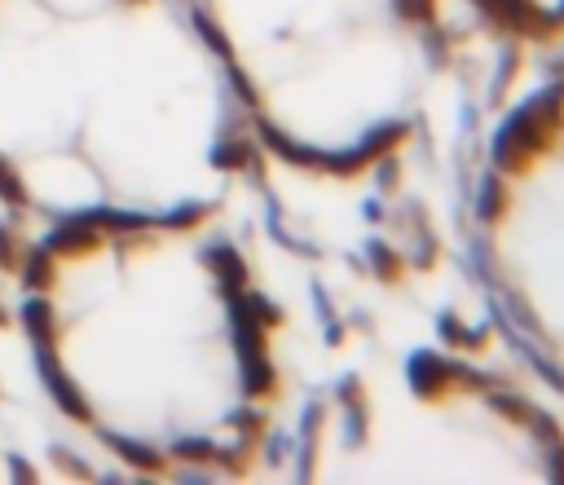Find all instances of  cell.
Masks as SVG:
<instances>
[{
    "instance_id": "8992f818",
    "label": "cell",
    "mask_w": 564,
    "mask_h": 485,
    "mask_svg": "<svg viewBox=\"0 0 564 485\" xmlns=\"http://www.w3.org/2000/svg\"><path fill=\"white\" fill-rule=\"evenodd\" d=\"M507 18L529 31H564V0H498Z\"/></svg>"
},
{
    "instance_id": "5b68a950",
    "label": "cell",
    "mask_w": 564,
    "mask_h": 485,
    "mask_svg": "<svg viewBox=\"0 0 564 485\" xmlns=\"http://www.w3.org/2000/svg\"><path fill=\"white\" fill-rule=\"evenodd\" d=\"M480 251L502 317L564 392V79L542 88L494 146Z\"/></svg>"
},
{
    "instance_id": "3957f363",
    "label": "cell",
    "mask_w": 564,
    "mask_h": 485,
    "mask_svg": "<svg viewBox=\"0 0 564 485\" xmlns=\"http://www.w3.org/2000/svg\"><path fill=\"white\" fill-rule=\"evenodd\" d=\"M256 137L304 168L352 172L427 110L445 62V0H185Z\"/></svg>"
},
{
    "instance_id": "6da1fadb",
    "label": "cell",
    "mask_w": 564,
    "mask_h": 485,
    "mask_svg": "<svg viewBox=\"0 0 564 485\" xmlns=\"http://www.w3.org/2000/svg\"><path fill=\"white\" fill-rule=\"evenodd\" d=\"M22 322L66 419L145 472L234 476L273 432L278 309L220 207L53 229Z\"/></svg>"
},
{
    "instance_id": "7a4b0ae2",
    "label": "cell",
    "mask_w": 564,
    "mask_h": 485,
    "mask_svg": "<svg viewBox=\"0 0 564 485\" xmlns=\"http://www.w3.org/2000/svg\"><path fill=\"white\" fill-rule=\"evenodd\" d=\"M247 110L185 0H0V198L40 225L220 207Z\"/></svg>"
},
{
    "instance_id": "277c9868",
    "label": "cell",
    "mask_w": 564,
    "mask_h": 485,
    "mask_svg": "<svg viewBox=\"0 0 564 485\" xmlns=\"http://www.w3.org/2000/svg\"><path fill=\"white\" fill-rule=\"evenodd\" d=\"M308 476L322 481H555L560 432L485 375L410 357L348 375L313 414Z\"/></svg>"
}]
</instances>
